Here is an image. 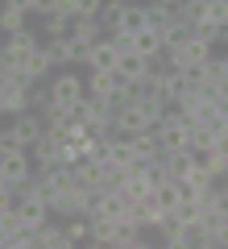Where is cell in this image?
Returning <instances> with one entry per match:
<instances>
[{
    "instance_id": "cell-21",
    "label": "cell",
    "mask_w": 228,
    "mask_h": 249,
    "mask_svg": "<svg viewBox=\"0 0 228 249\" xmlns=\"http://www.w3.org/2000/svg\"><path fill=\"white\" fill-rule=\"evenodd\" d=\"M175 9H178V17H183L191 29L199 25V21H208V0H178Z\"/></svg>"
},
{
    "instance_id": "cell-31",
    "label": "cell",
    "mask_w": 228,
    "mask_h": 249,
    "mask_svg": "<svg viewBox=\"0 0 228 249\" xmlns=\"http://www.w3.org/2000/svg\"><path fill=\"white\" fill-rule=\"evenodd\" d=\"M34 17H50V13H58V0H34Z\"/></svg>"
},
{
    "instance_id": "cell-7",
    "label": "cell",
    "mask_w": 228,
    "mask_h": 249,
    "mask_svg": "<svg viewBox=\"0 0 228 249\" xmlns=\"http://www.w3.org/2000/svg\"><path fill=\"white\" fill-rule=\"evenodd\" d=\"M149 71H154V58H145V54H137V50H124V54H121V67H116V75H121V79L145 83Z\"/></svg>"
},
{
    "instance_id": "cell-19",
    "label": "cell",
    "mask_w": 228,
    "mask_h": 249,
    "mask_svg": "<svg viewBox=\"0 0 228 249\" xmlns=\"http://www.w3.org/2000/svg\"><path fill=\"white\" fill-rule=\"evenodd\" d=\"M21 29H29V13L21 9H9V4H0V34H21Z\"/></svg>"
},
{
    "instance_id": "cell-11",
    "label": "cell",
    "mask_w": 228,
    "mask_h": 249,
    "mask_svg": "<svg viewBox=\"0 0 228 249\" xmlns=\"http://www.w3.org/2000/svg\"><path fill=\"white\" fill-rule=\"evenodd\" d=\"M21 67H25V75H29V83H46L54 75V58H50V50H46V42L37 46L34 54H29L25 62H21Z\"/></svg>"
},
{
    "instance_id": "cell-6",
    "label": "cell",
    "mask_w": 228,
    "mask_h": 249,
    "mask_svg": "<svg viewBox=\"0 0 228 249\" xmlns=\"http://www.w3.org/2000/svg\"><path fill=\"white\" fill-rule=\"evenodd\" d=\"M141 129H154V121L145 116V108H141V100H133V104L116 108L112 133H121V137H133V133H141Z\"/></svg>"
},
{
    "instance_id": "cell-26",
    "label": "cell",
    "mask_w": 228,
    "mask_h": 249,
    "mask_svg": "<svg viewBox=\"0 0 228 249\" xmlns=\"http://www.w3.org/2000/svg\"><path fill=\"white\" fill-rule=\"evenodd\" d=\"M211 145H216V133H211V124H191L187 150H211Z\"/></svg>"
},
{
    "instance_id": "cell-18",
    "label": "cell",
    "mask_w": 228,
    "mask_h": 249,
    "mask_svg": "<svg viewBox=\"0 0 228 249\" xmlns=\"http://www.w3.org/2000/svg\"><path fill=\"white\" fill-rule=\"evenodd\" d=\"M42 116H46V129H67V124L79 116V104H50Z\"/></svg>"
},
{
    "instance_id": "cell-3",
    "label": "cell",
    "mask_w": 228,
    "mask_h": 249,
    "mask_svg": "<svg viewBox=\"0 0 228 249\" xmlns=\"http://www.w3.org/2000/svg\"><path fill=\"white\" fill-rule=\"evenodd\" d=\"M0 178L17 191L25 178H34V158H29V150H21V145H13V150H0Z\"/></svg>"
},
{
    "instance_id": "cell-13",
    "label": "cell",
    "mask_w": 228,
    "mask_h": 249,
    "mask_svg": "<svg viewBox=\"0 0 228 249\" xmlns=\"http://www.w3.org/2000/svg\"><path fill=\"white\" fill-rule=\"evenodd\" d=\"M129 50H137V54H145V58H154V62H158L162 58V34H158V29H137V34H133L129 37Z\"/></svg>"
},
{
    "instance_id": "cell-8",
    "label": "cell",
    "mask_w": 228,
    "mask_h": 249,
    "mask_svg": "<svg viewBox=\"0 0 228 249\" xmlns=\"http://www.w3.org/2000/svg\"><path fill=\"white\" fill-rule=\"evenodd\" d=\"M17 208H21V216H25V224H34V229H42L46 220H54L50 204H46L37 191H29V196H17Z\"/></svg>"
},
{
    "instance_id": "cell-1",
    "label": "cell",
    "mask_w": 228,
    "mask_h": 249,
    "mask_svg": "<svg viewBox=\"0 0 228 249\" xmlns=\"http://www.w3.org/2000/svg\"><path fill=\"white\" fill-rule=\"evenodd\" d=\"M42 133H46V116L29 108V112H21V116H9L4 133H0V150H13V145L29 150V145H34Z\"/></svg>"
},
{
    "instance_id": "cell-30",
    "label": "cell",
    "mask_w": 228,
    "mask_h": 249,
    "mask_svg": "<svg viewBox=\"0 0 228 249\" xmlns=\"http://www.w3.org/2000/svg\"><path fill=\"white\" fill-rule=\"evenodd\" d=\"M75 178L88 183V187H96V162H91V158H79V162H75Z\"/></svg>"
},
{
    "instance_id": "cell-4",
    "label": "cell",
    "mask_w": 228,
    "mask_h": 249,
    "mask_svg": "<svg viewBox=\"0 0 228 249\" xmlns=\"http://www.w3.org/2000/svg\"><path fill=\"white\" fill-rule=\"evenodd\" d=\"M124 50H129V37H112V34H104L100 42H91V62H88V71H116Z\"/></svg>"
},
{
    "instance_id": "cell-17",
    "label": "cell",
    "mask_w": 228,
    "mask_h": 249,
    "mask_svg": "<svg viewBox=\"0 0 228 249\" xmlns=\"http://www.w3.org/2000/svg\"><path fill=\"white\" fill-rule=\"evenodd\" d=\"M175 17H178L175 4H158V0H145V25H149V29H158V34H162V29H166Z\"/></svg>"
},
{
    "instance_id": "cell-36",
    "label": "cell",
    "mask_w": 228,
    "mask_h": 249,
    "mask_svg": "<svg viewBox=\"0 0 228 249\" xmlns=\"http://www.w3.org/2000/svg\"><path fill=\"white\" fill-rule=\"evenodd\" d=\"M124 4H133V0H124Z\"/></svg>"
},
{
    "instance_id": "cell-20",
    "label": "cell",
    "mask_w": 228,
    "mask_h": 249,
    "mask_svg": "<svg viewBox=\"0 0 228 249\" xmlns=\"http://www.w3.org/2000/svg\"><path fill=\"white\" fill-rule=\"evenodd\" d=\"M108 158L116 162V166H124L129 170L133 162H137V150H133V137H121V133H112V154Z\"/></svg>"
},
{
    "instance_id": "cell-9",
    "label": "cell",
    "mask_w": 228,
    "mask_h": 249,
    "mask_svg": "<svg viewBox=\"0 0 228 249\" xmlns=\"http://www.w3.org/2000/svg\"><path fill=\"white\" fill-rule=\"evenodd\" d=\"M133 150H137V162H162V158H166L158 129H141V133H133Z\"/></svg>"
},
{
    "instance_id": "cell-27",
    "label": "cell",
    "mask_w": 228,
    "mask_h": 249,
    "mask_svg": "<svg viewBox=\"0 0 228 249\" xmlns=\"http://www.w3.org/2000/svg\"><path fill=\"white\" fill-rule=\"evenodd\" d=\"M62 224H67V232H70V241H75V245H83V241H88V232H91L88 216H70V220H62Z\"/></svg>"
},
{
    "instance_id": "cell-10",
    "label": "cell",
    "mask_w": 228,
    "mask_h": 249,
    "mask_svg": "<svg viewBox=\"0 0 228 249\" xmlns=\"http://www.w3.org/2000/svg\"><path fill=\"white\" fill-rule=\"evenodd\" d=\"M37 249H75V241H70V232H67L62 220H46L37 229Z\"/></svg>"
},
{
    "instance_id": "cell-29",
    "label": "cell",
    "mask_w": 228,
    "mask_h": 249,
    "mask_svg": "<svg viewBox=\"0 0 228 249\" xmlns=\"http://www.w3.org/2000/svg\"><path fill=\"white\" fill-rule=\"evenodd\" d=\"M21 224H25V216H21V208H17V204H13V208H4V212H0V229L17 232Z\"/></svg>"
},
{
    "instance_id": "cell-22",
    "label": "cell",
    "mask_w": 228,
    "mask_h": 249,
    "mask_svg": "<svg viewBox=\"0 0 228 249\" xmlns=\"http://www.w3.org/2000/svg\"><path fill=\"white\" fill-rule=\"evenodd\" d=\"M108 154H112V133H91L88 137V158L100 166V162H108Z\"/></svg>"
},
{
    "instance_id": "cell-5",
    "label": "cell",
    "mask_w": 228,
    "mask_h": 249,
    "mask_svg": "<svg viewBox=\"0 0 228 249\" xmlns=\"http://www.w3.org/2000/svg\"><path fill=\"white\" fill-rule=\"evenodd\" d=\"M46 37H42V29H21V34H9L4 37V42H0V62H25L29 54L37 50V46H42Z\"/></svg>"
},
{
    "instance_id": "cell-32",
    "label": "cell",
    "mask_w": 228,
    "mask_h": 249,
    "mask_svg": "<svg viewBox=\"0 0 228 249\" xmlns=\"http://www.w3.org/2000/svg\"><path fill=\"white\" fill-rule=\"evenodd\" d=\"M104 4H108V0H75V9H79V13H100ZM79 13H75V17H79Z\"/></svg>"
},
{
    "instance_id": "cell-2",
    "label": "cell",
    "mask_w": 228,
    "mask_h": 249,
    "mask_svg": "<svg viewBox=\"0 0 228 249\" xmlns=\"http://www.w3.org/2000/svg\"><path fill=\"white\" fill-rule=\"evenodd\" d=\"M46 88H50L54 104H79V100L88 96V75H75V67H58V71L46 79Z\"/></svg>"
},
{
    "instance_id": "cell-14",
    "label": "cell",
    "mask_w": 228,
    "mask_h": 249,
    "mask_svg": "<svg viewBox=\"0 0 228 249\" xmlns=\"http://www.w3.org/2000/svg\"><path fill=\"white\" fill-rule=\"evenodd\" d=\"M137 29H145V0H133V4H124V21H121V29H116L112 37H133Z\"/></svg>"
},
{
    "instance_id": "cell-25",
    "label": "cell",
    "mask_w": 228,
    "mask_h": 249,
    "mask_svg": "<svg viewBox=\"0 0 228 249\" xmlns=\"http://www.w3.org/2000/svg\"><path fill=\"white\" fill-rule=\"evenodd\" d=\"M67 46H70V67H88V62H91V42H88V37H75V34H70Z\"/></svg>"
},
{
    "instance_id": "cell-16",
    "label": "cell",
    "mask_w": 228,
    "mask_h": 249,
    "mask_svg": "<svg viewBox=\"0 0 228 249\" xmlns=\"http://www.w3.org/2000/svg\"><path fill=\"white\" fill-rule=\"evenodd\" d=\"M116 83H121V75H116V71H88V96L108 100L116 91Z\"/></svg>"
},
{
    "instance_id": "cell-37",
    "label": "cell",
    "mask_w": 228,
    "mask_h": 249,
    "mask_svg": "<svg viewBox=\"0 0 228 249\" xmlns=\"http://www.w3.org/2000/svg\"><path fill=\"white\" fill-rule=\"evenodd\" d=\"M224 121H228V116H224Z\"/></svg>"
},
{
    "instance_id": "cell-34",
    "label": "cell",
    "mask_w": 228,
    "mask_h": 249,
    "mask_svg": "<svg viewBox=\"0 0 228 249\" xmlns=\"http://www.w3.org/2000/svg\"><path fill=\"white\" fill-rule=\"evenodd\" d=\"M158 4H178V0H158Z\"/></svg>"
},
{
    "instance_id": "cell-33",
    "label": "cell",
    "mask_w": 228,
    "mask_h": 249,
    "mask_svg": "<svg viewBox=\"0 0 228 249\" xmlns=\"http://www.w3.org/2000/svg\"><path fill=\"white\" fill-rule=\"evenodd\" d=\"M0 4H9V9H21V13L34 9V0H0ZM29 17H34V13H29Z\"/></svg>"
},
{
    "instance_id": "cell-24",
    "label": "cell",
    "mask_w": 228,
    "mask_h": 249,
    "mask_svg": "<svg viewBox=\"0 0 228 249\" xmlns=\"http://www.w3.org/2000/svg\"><path fill=\"white\" fill-rule=\"evenodd\" d=\"M70 34V17L67 13H50L42 17V37H67Z\"/></svg>"
},
{
    "instance_id": "cell-15",
    "label": "cell",
    "mask_w": 228,
    "mask_h": 249,
    "mask_svg": "<svg viewBox=\"0 0 228 249\" xmlns=\"http://www.w3.org/2000/svg\"><path fill=\"white\" fill-rule=\"evenodd\" d=\"M191 34H195V29L187 25L183 17H175V21H170L166 29H162V54H175V50H178V46H183V42H187Z\"/></svg>"
},
{
    "instance_id": "cell-28",
    "label": "cell",
    "mask_w": 228,
    "mask_h": 249,
    "mask_svg": "<svg viewBox=\"0 0 228 249\" xmlns=\"http://www.w3.org/2000/svg\"><path fill=\"white\" fill-rule=\"evenodd\" d=\"M208 21L224 29L228 25V0H208Z\"/></svg>"
},
{
    "instance_id": "cell-35",
    "label": "cell",
    "mask_w": 228,
    "mask_h": 249,
    "mask_svg": "<svg viewBox=\"0 0 228 249\" xmlns=\"http://www.w3.org/2000/svg\"><path fill=\"white\" fill-rule=\"evenodd\" d=\"M0 133H4V124H0Z\"/></svg>"
},
{
    "instance_id": "cell-23",
    "label": "cell",
    "mask_w": 228,
    "mask_h": 249,
    "mask_svg": "<svg viewBox=\"0 0 228 249\" xmlns=\"http://www.w3.org/2000/svg\"><path fill=\"white\" fill-rule=\"evenodd\" d=\"M100 21H104V34H116L124 21V0H108L104 9H100Z\"/></svg>"
},
{
    "instance_id": "cell-12",
    "label": "cell",
    "mask_w": 228,
    "mask_h": 249,
    "mask_svg": "<svg viewBox=\"0 0 228 249\" xmlns=\"http://www.w3.org/2000/svg\"><path fill=\"white\" fill-rule=\"evenodd\" d=\"M88 224H91V232H88V241H83V245H88V249H112L116 220H108V216H88Z\"/></svg>"
}]
</instances>
